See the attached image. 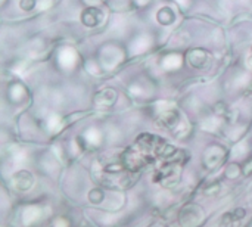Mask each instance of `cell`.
Here are the masks:
<instances>
[{"label": "cell", "mask_w": 252, "mask_h": 227, "mask_svg": "<svg viewBox=\"0 0 252 227\" xmlns=\"http://www.w3.org/2000/svg\"><path fill=\"white\" fill-rule=\"evenodd\" d=\"M180 165L171 161H167L154 176V182L159 183L164 188H173L180 182Z\"/></svg>", "instance_id": "6da1fadb"}, {"label": "cell", "mask_w": 252, "mask_h": 227, "mask_svg": "<svg viewBox=\"0 0 252 227\" xmlns=\"http://www.w3.org/2000/svg\"><path fill=\"white\" fill-rule=\"evenodd\" d=\"M151 157L146 155L142 151H136V149H126L121 155V162L126 167V170L128 173H137L139 170H142L148 162H151Z\"/></svg>", "instance_id": "7a4b0ae2"}, {"label": "cell", "mask_w": 252, "mask_h": 227, "mask_svg": "<svg viewBox=\"0 0 252 227\" xmlns=\"http://www.w3.org/2000/svg\"><path fill=\"white\" fill-rule=\"evenodd\" d=\"M205 220V213L202 207L196 204H189L182 208L179 214V223L182 227H199Z\"/></svg>", "instance_id": "3957f363"}, {"label": "cell", "mask_w": 252, "mask_h": 227, "mask_svg": "<svg viewBox=\"0 0 252 227\" xmlns=\"http://www.w3.org/2000/svg\"><path fill=\"white\" fill-rule=\"evenodd\" d=\"M137 145L140 146V151L148 154V152H158L161 149L162 145H165L167 142L164 139H161L159 136H155V134H149V133H145V134H140L137 137Z\"/></svg>", "instance_id": "277c9868"}, {"label": "cell", "mask_w": 252, "mask_h": 227, "mask_svg": "<svg viewBox=\"0 0 252 227\" xmlns=\"http://www.w3.org/2000/svg\"><path fill=\"white\" fill-rule=\"evenodd\" d=\"M179 120H180V115H179V111L170 105V106H165V109L159 111V114L157 115L155 121L159 127H167V129H173V127H177L179 124Z\"/></svg>", "instance_id": "5b68a950"}, {"label": "cell", "mask_w": 252, "mask_h": 227, "mask_svg": "<svg viewBox=\"0 0 252 227\" xmlns=\"http://www.w3.org/2000/svg\"><path fill=\"white\" fill-rule=\"evenodd\" d=\"M224 160H226L224 149L220 146H213V148H208L204 155V165L208 170H216L224 162Z\"/></svg>", "instance_id": "8992f818"}, {"label": "cell", "mask_w": 252, "mask_h": 227, "mask_svg": "<svg viewBox=\"0 0 252 227\" xmlns=\"http://www.w3.org/2000/svg\"><path fill=\"white\" fill-rule=\"evenodd\" d=\"M10 183H12V188L19 191V192H27L32 188L34 185V177L30 171L27 170H21V171H16L12 179H10Z\"/></svg>", "instance_id": "52a82bcc"}, {"label": "cell", "mask_w": 252, "mask_h": 227, "mask_svg": "<svg viewBox=\"0 0 252 227\" xmlns=\"http://www.w3.org/2000/svg\"><path fill=\"white\" fill-rule=\"evenodd\" d=\"M102 18H103V15H102V12L97 7H87L81 13V22L86 27H90V28L97 27L100 24Z\"/></svg>", "instance_id": "ba28073f"}, {"label": "cell", "mask_w": 252, "mask_h": 227, "mask_svg": "<svg viewBox=\"0 0 252 227\" xmlns=\"http://www.w3.org/2000/svg\"><path fill=\"white\" fill-rule=\"evenodd\" d=\"M118 99V93L114 89H103L96 93L94 102L100 106H112Z\"/></svg>", "instance_id": "9c48e42d"}, {"label": "cell", "mask_w": 252, "mask_h": 227, "mask_svg": "<svg viewBox=\"0 0 252 227\" xmlns=\"http://www.w3.org/2000/svg\"><path fill=\"white\" fill-rule=\"evenodd\" d=\"M208 61V56L204 50L199 49H193L188 53V62L193 66V68H204L205 64Z\"/></svg>", "instance_id": "30bf717a"}, {"label": "cell", "mask_w": 252, "mask_h": 227, "mask_svg": "<svg viewBox=\"0 0 252 227\" xmlns=\"http://www.w3.org/2000/svg\"><path fill=\"white\" fill-rule=\"evenodd\" d=\"M157 19H158V22L159 24H162V25H170V24H173L174 22V19H176V13L173 12V9L171 7H162V9H159L158 10V13H157Z\"/></svg>", "instance_id": "8fae6325"}, {"label": "cell", "mask_w": 252, "mask_h": 227, "mask_svg": "<svg viewBox=\"0 0 252 227\" xmlns=\"http://www.w3.org/2000/svg\"><path fill=\"white\" fill-rule=\"evenodd\" d=\"M105 192L100 188H94L89 192V201L94 205H100L105 202Z\"/></svg>", "instance_id": "7c38bea8"}, {"label": "cell", "mask_w": 252, "mask_h": 227, "mask_svg": "<svg viewBox=\"0 0 252 227\" xmlns=\"http://www.w3.org/2000/svg\"><path fill=\"white\" fill-rule=\"evenodd\" d=\"M241 226V220H238L233 213H226L221 216L220 220V227H239Z\"/></svg>", "instance_id": "4fadbf2b"}, {"label": "cell", "mask_w": 252, "mask_h": 227, "mask_svg": "<svg viewBox=\"0 0 252 227\" xmlns=\"http://www.w3.org/2000/svg\"><path fill=\"white\" fill-rule=\"evenodd\" d=\"M241 170H242V168H241V165H239L238 162H232V164H229V165L226 167L224 176H226L227 179H236V177H239V174L242 173Z\"/></svg>", "instance_id": "5bb4252c"}, {"label": "cell", "mask_w": 252, "mask_h": 227, "mask_svg": "<svg viewBox=\"0 0 252 227\" xmlns=\"http://www.w3.org/2000/svg\"><path fill=\"white\" fill-rule=\"evenodd\" d=\"M40 217V208L37 207H28L25 211H24V220L25 223H31V222H37V219Z\"/></svg>", "instance_id": "9a60e30c"}, {"label": "cell", "mask_w": 252, "mask_h": 227, "mask_svg": "<svg viewBox=\"0 0 252 227\" xmlns=\"http://www.w3.org/2000/svg\"><path fill=\"white\" fill-rule=\"evenodd\" d=\"M221 192V186H220V183H210V185H207L205 188H204V194L207 195V196H217Z\"/></svg>", "instance_id": "2e32d148"}, {"label": "cell", "mask_w": 252, "mask_h": 227, "mask_svg": "<svg viewBox=\"0 0 252 227\" xmlns=\"http://www.w3.org/2000/svg\"><path fill=\"white\" fill-rule=\"evenodd\" d=\"M19 6L24 10H31L35 6V0H21L19 1Z\"/></svg>", "instance_id": "e0dca14e"}, {"label": "cell", "mask_w": 252, "mask_h": 227, "mask_svg": "<svg viewBox=\"0 0 252 227\" xmlns=\"http://www.w3.org/2000/svg\"><path fill=\"white\" fill-rule=\"evenodd\" d=\"M242 173L245 176H251L252 174V158L251 160H247L245 164L242 165Z\"/></svg>", "instance_id": "ac0fdd59"}, {"label": "cell", "mask_w": 252, "mask_h": 227, "mask_svg": "<svg viewBox=\"0 0 252 227\" xmlns=\"http://www.w3.org/2000/svg\"><path fill=\"white\" fill-rule=\"evenodd\" d=\"M245 214H247V211H245L244 208H236V210L233 211V216H235L238 220H241V222H242V219L245 217Z\"/></svg>", "instance_id": "d6986e66"}, {"label": "cell", "mask_w": 252, "mask_h": 227, "mask_svg": "<svg viewBox=\"0 0 252 227\" xmlns=\"http://www.w3.org/2000/svg\"><path fill=\"white\" fill-rule=\"evenodd\" d=\"M69 223L65 220V219H56L55 223H53V227H68Z\"/></svg>", "instance_id": "ffe728a7"}, {"label": "cell", "mask_w": 252, "mask_h": 227, "mask_svg": "<svg viewBox=\"0 0 252 227\" xmlns=\"http://www.w3.org/2000/svg\"><path fill=\"white\" fill-rule=\"evenodd\" d=\"M247 62H248V65H250V66L252 68V55L250 56V58H248V61H247Z\"/></svg>", "instance_id": "44dd1931"}]
</instances>
